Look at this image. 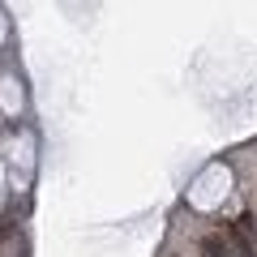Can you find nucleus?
<instances>
[{
	"mask_svg": "<svg viewBox=\"0 0 257 257\" xmlns=\"http://www.w3.org/2000/svg\"><path fill=\"white\" fill-rule=\"evenodd\" d=\"M236 223H240V227L248 231V240H253V248H257V219H253V214H240Z\"/></svg>",
	"mask_w": 257,
	"mask_h": 257,
	"instance_id": "obj_3",
	"label": "nucleus"
},
{
	"mask_svg": "<svg viewBox=\"0 0 257 257\" xmlns=\"http://www.w3.org/2000/svg\"><path fill=\"white\" fill-rule=\"evenodd\" d=\"M223 240H227V248H231V257H257V248H253V240H248V231L240 227V223H223Z\"/></svg>",
	"mask_w": 257,
	"mask_h": 257,
	"instance_id": "obj_1",
	"label": "nucleus"
},
{
	"mask_svg": "<svg viewBox=\"0 0 257 257\" xmlns=\"http://www.w3.org/2000/svg\"><path fill=\"white\" fill-rule=\"evenodd\" d=\"M197 257H231L227 240H223V231H206L202 240H197Z\"/></svg>",
	"mask_w": 257,
	"mask_h": 257,
	"instance_id": "obj_2",
	"label": "nucleus"
}]
</instances>
